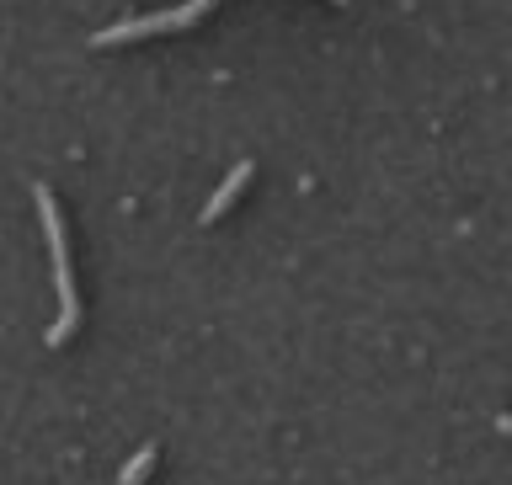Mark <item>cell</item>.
I'll list each match as a JSON object with an SVG mask.
<instances>
[{"instance_id":"obj_1","label":"cell","mask_w":512,"mask_h":485,"mask_svg":"<svg viewBox=\"0 0 512 485\" xmlns=\"http://www.w3.org/2000/svg\"><path fill=\"white\" fill-rule=\"evenodd\" d=\"M32 198H38V219L48 230V256H54V294H59V320L48 326V347H64L80 326V299H75V278H70V240H64V219H59V203L54 192L43 182L32 187Z\"/></svg>"},{"instance_id":"obj_2","label":"cell","mask_w":512,"mask_h":485,"mask_svg":"<svg viewBox=\"0 0 512 485\" xmlns=\"http://www.w3.org/2000/svg\"><path fill=\"white\" fill-rule=\"evenodd\" d=\"M214 6V0H192V6L182 11H155V16H139V22H118V27H107V32H96V48H107V43H128V38H150V32L160 27H187V22H198V16Z\"/></svg>"},{"instance_id":"obj_3","label":"cell","mask_w":512,"mask_h":485,"mask_svg":"<svg viewBox=\"0 0 512 485\" xmlns=\"http://www.w3.org/2000/svg\"><path fill=\"white\" fill-rule=\"evenodd\" d=\"M251 182V160H240V166L230 171V176H224V187L214 192V198H208V208H203V224H214L219 214H224V208H230L235 198H240V187H246Z\"/></svg>"},{"instance_id":"obj_4","label":"cell","mask_w":512,"mask_h":485,"mask_svg":"<svg viewBox=\"0 0 512 485\" xmlns=\"http://www.w3.org/2000/svg\"><path fill=\"white\" fill-rule=\"evenodd\" d=\"M155 459H160L155 443H144L139 454H134V464H128V470L118 475V485H144V480H150V470H155Z\"/></svg>"},{"instance_id":"obj_5","label":"cell","mask_w":512,"mask_h":485,"mask_svg":"<svg viewBox=\"0 0 512 485\" xmlns=\"http://www.w3.org/2000/svg\"><path fill=\"white\" fill-rule=\"evenodd\" d=\"M496 432H507V438H512V416H496Z\"/></svg>"}]
</instances>
